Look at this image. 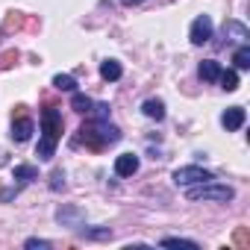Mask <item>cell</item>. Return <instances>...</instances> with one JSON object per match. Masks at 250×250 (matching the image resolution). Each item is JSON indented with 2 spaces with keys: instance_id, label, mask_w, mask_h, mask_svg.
<instances>
[{
  "instance_id": "4fadbf2b",
  "label": "cell",
  "mask_w": 250,
  "mask_h": 250,
  "mask_svg": "<svg viewBox=\"0 0 250 250\" xmlns=\"http://www.w3.org/2000/svg\"><path fill=\"white\" fill-rule=\"evenodd\" d=\"M36 177H39L36 165H15V171H12V180H18V183H33Z\"/></svg>"
},
{
  "instance_id": "2e32d148",
  "label": "cell",
  "mask_w": 250,
  "mask_h": 250,
  "mask_svg": "<svg viewBox=\"0 0 250 250\" xmlns=\"http://www.w3.org/2000/svg\"><path fill=\"white\" fill-rule=\"evenodd\" d=\"M91 103H94V100L85 97V94H74V97H71V109L80 112V115H88V112H91Z\"/></svg>"
},
{
  "instance_id": "ac0fdd59",
  "label": "cell",
  "mask_w": 250,
  "mask_h": 250,
  "mask_svg": "<svg viewBox=\"0 0 250 250\" xmlns=\"http://www.w3.org/2000/svg\"><path fill=\"white\" fill-rule=\"evenodd\" d=\"M53 85H56L59 91H74V88H77V80H74L71 74H56V77H53Z\"/></svg>"
},
{
  "instance_id": "4316f807",
  "label": "cell",
  "mask_w": 250,
  "mask_h": 250,
  "mask_svg": "<svg viewBox=\"0 0 250 250\" xmlns=\"http://www.w3.org/2000/svg\"><path fill=\"white\" fill-rule=\"evenodd\" d=\"M124 6H139V3H145V0H121Z\"/></svg>"
},
{
  "instance_id": "484cf974",
  "label": "cell",
  "mask_w": 250,
  "mask_h": 250,
  "mask_svg": "<svg viewBox=\"0 0 250 250\" xmlns=\"http://www.w3.org/2000/svg\"><path fill=\"white\" fill-rule=\"evenodd\" d=\"M247 241H250L247 238V229H238L235 232V247H247Z\"/></svg>"
},
{
  "instance_id": "83f0119b",
  "label": "cell",
  "mask_w": 250,
  "mask_h": 250,
  "mask_svg": "<svg viewBox=\"0 0 250 250\" xmlns=\"http://www.w3.org/2000/svg\"><path fill=\"white\" fill-rule=\"evenodd\" d=\"M0 36H3V33H0Z\"/></svg>"
},
{
  "instance_id": "3957f363",
  "label": "cell",
  "mask_w": 250,
  "mask_h": 250,
  "mask_svg": "<svg viewBox=\"0 0 250 250\" xmlns=\"http://www.w3.org/2000/svg\"><path fill=\"white\" fill-rule=\"evenodd\" d=\"M186 197H188V200H215V203H227V200H232V188H229V186H218L215 180H209V183L188 186V188H186Z\"/></svg>"
},
{
  "instance_id": "ba28073f",
  "label": "cell",
  "mask_w": 250,
  "mask_h": 250,
  "mask_svg": "<svg viewBox=\"0 0 250 250\" xmlns=\"http://www.w3.org/2000/svg\"><path fill=\"white\" fill-rule=\"evenodd\" d=\"M221 124L232 133V130H241V124H244V109L241 106H229L224 115H221Z\"/></svg>"
},
{
  "instance_id": "44dd1931",
  "label": "cell",
  "mask_w": 250,
  "mask_h": 250,
  "mask_svg": "<svg viewBox=\"0 0 250 250\" xmlns=\"http://www.w3.org/2000/svg\"><path fill=\"white\" fill-rule=\"evenodd\" d=\"M24 21H27V18H24L21 12H12V15L6 18V30H21V27H24Z\"/></svg>"
},
{
  "instance_id": "cb8c5ba5",
  "label": "cell",
  "mask_w": 250,
  "mask_h": 250,
  "mask_svg": "<svg viewBox=\"0 0 250 250\" xmlns=\"http://www.w3.org/2000/svg\"><path fill=\"white\" fill-rule=\"evenodd\" d=\"M83 235H88V238H112V229L109 227H103V229H83Z\"/></svg>"
},
{
  "instance_id": "7402d4cb",
  "label": "cell",
  "mask_w": 250,
  "mask_h": 250,
  "mask_svg": "<svg viewBox=\"0 0 250 250\" xmlns=\"http://www.w3.org/2000/svg\"><path fill=\"white\" fill-rule=\"evenodd\" d=\"M65 188V174L62 171H53L50 174V191H62Z\"/></svg>"
},
{
  "instance_id": "7c38bea8",
  "label": "cell",
  "mask_w": 250,
  "mask_h": 250,
  "mask_svg": "<svg viewBox=\"0 0 250 250\" xmlns=\"http://www.w3.org/2000/svg\"><path fill=\"white\" fill-rule=\"evenodd\" d=\"M218 74H221V65H218L215 59H203V62H200V80H203V83H215Z\"/></svg>"
},
{
  "instance_id": "7a4b0ae2",
  "label": "cell",
  "mask_w": 250,
  "mask_h": 250,
  "mask_svg": "<svg viewBox=\"0 0 250 250\" xmlns=\"http://www.w3.org/2000/svg\"><path fill=\"white\" fill-rule=\"evenodd\" d=\"M80 142H85V147H91V150H103V147L121 142V130L109 121H94L91 118L80 127Z\"/></svg>"
},
{
  "instance_id": "30bf717a",
  "label": "cell",
  "mask_w": 250,
  "mask_h": 250,
  "mask_svg": "<svg viewBox=\"0 0 250 250\" xmlns=\"http://www.w3.org/2000/svg\"><path fill=\"white\" fill-rule=\"evenodd\" d=\"M142 112H145L150 121H162V118H165V103H162V100H156V97H150V100H145V103H142Z\"/></svg>"
},
{
  "instance_id": "6da1fadb",
  "label": "cell",
  "mask_w": 250,
  "mask_h": 250,
  "mask_svg": "<svg viewBox=\"0 0 250 250\" xmlns=\"http://www.w3.org/2000/svg\"><path fill=\"white\" fill-rule=\"evenodd\" d=\"M62 139V112H56L53 106H47L42 112V142L36 147V156L42 162H50L56 153V142Z\"/></svg>"
},
{
  "instance_id": "9c48e42d",
  "label": "cell",
  "mask_w": 250,
  "mask_h": 250,
  "mask_svg": "<svg viewBox=\"0 0 250 250\" xmlns=\"http://www.w3.org/2000/svg\"><path fill=\"white\" fill-rule=\"evenodd\" d=\"M224 39L238 42V44H247L250 33H247V27H244V24H238V21H227V24H224Z\"/></svg>"
},
{
  "instance_id": "8fae6325",
  "label": "cell",
  "mask_w": 250,
  "mask_h": 250,
  "mask_svg": "<svg viewBox=\"0 0 250 250\" xmlns=\"http://www.w3.org/2000/svg\"><path fill=\"white\" fill-rule=\"evenodd\" d=\"M121 74H124V68H121V62H115V59H106V62L100 65V77H103L106 83L121 80Z\"/></svg>"
},
{
  "instance_id": "5bb4252c",
  "label": "cell",
  "mask_w": 250,
  "mask_h": 250,
  "mask_svg": "<svg viewBox=\"0 0 250 250\" xmlns=\"http://www.w3.org/2000/svg\"><path fill=\"white\" fill-rule=\"evenodd\" d=\"M56 218H59V224H62V227H65V224H71V227H80V224H83V212H80V209H74V206H71V209H59V212H56Z\"/></svg>"
},
{
  "instance_id": "277c9868",
  "label": "cell",
  "mask_w": 250,
  "mask_h": 250,
  "mask_svg": "<svg viewBox=\"0 0 250 250\" xmlns=\"http://www.w3.org/2000/svg\"><path fill=\"white\" fill-rule=\"evenodd\" d=\"M209 180H215V174L200 168V165H186V168L174 171V183L177 186H197V183H209Z\"/></svg>"
},
{
  "instance_id": "e0dca14e",
  "label": "cell",
  "mask_w": 250,
  "mask_h": 250,
  "mask_svg": "<svg viewBox=\"0 0 250 250\" xmlns=\"http://www.w3.org/2000/svg\"><path fill=\"white\" fill-rule=\"evenodd\" d=\"M218 83H221V88L235 91V88H238V74H235V71H221V74H218Z\"/></svg>"
},
{
  "instance_id": "52a82bcc",
  "label": "cell",
  "mask_w": 250,
  "mask_h": 250,
  "mask_svg": "<svg viewBox=\"0 0 250 250\" xmlns=\"http://www.w3.org/2000/svg\"><path fill=\"white\" fill-rule=\"evenodd\" d=\"M33 130H36L33 121L24 118V115H18V118L12 121V139H15V142H27V139L33 136Z\"/></svg>"
},
{
  "instance_id": "ffe728a7",
  "label": "cell",
  "mask_w": 250,
  "mask_h": 250,
  "mask_svg": "<svg viewBox=\"0 0 250 250\" xmlns=\"http://www.w3.org/2000/svg\"><path fill=\"white\" fill-rule=\"evenodd\" d=\"M162 244L165 247H188V250H197V241H188V238H165Z\"/></svg>"
},
{
  "instance_id": "8992f818",
  "label": "cell",
  "mask_w": 250,
  "mask_h": 250,
  "mask_svg": "<svg viewBox=\"0 0 250 250\" xmlns=\"http://www.w3.org/2000/svg\"><path fill=\"white\" fill-rule=\"evenodd\" d=\"M139 171V156L136 153H121L115 159V174L118 177H133Z\"/></svg>"
},
{
  "instance_id": "d6986e66",
  "label": "cell",
  "mask_w": 250,
  "mask_h": 250,
  "mask_svg": "<svg viewBox=\"0 0 250 250\" xmlns=\"http://www.w3.org/2000/svg\"><path fill=\"white\" fill-rule=\"evenodd\" d=\"M94 121H109V103H91V112H88Z\"/></svg>"
},
{
  "instance_id": "d4e9b609",
  "label": "cell",
  "mask_w": 250,
  "mask_h": 250,
  "mask_svg": "<svg viewBox=\"0 0 250 250\" xmlns=\"http://www.w3.org/2000/svg\"><path fill=\"white\" fill-rule=\"evenodd\" d=\"M50 247V241H44V238H27V250H47Z\"/></svg>"
},
{
  "instance_id": "5b68a950",
  "label": "cell",
  "mask_w": 250,
  "mask_h": 250,
  "mask_svg": "<svg viewBox=\"0 0 250 250\" xmlns=\"http://www.w3.org/2000/svg\"><path fill=\"white\" fill-rule=\"evenodd\" d=\"M188 39H191V44H206V42L212 39V18H209V15H200V18H194Z\"/></svg>"
},
{
  "instance_id": "603a6c76",
  "label": "cell",
  "mask_w": 250,
  "mask_h": 250,
  "mask_svg": "<svg viewBox=\"0 0 250 250\" xmlns=\"http://www.w3.org/2000/svg\"><path fill=\"white\" fill-rule=\"evenodd\" d=\"M18 62V50H6L3 56H0V68H12Z\"/></svg>"
},
{
  "instance_id": "9a60e30c",
  "label": "cell",
  "mask_w": 250,
  "mask_h": 250,
  "mask_svg": "<svg viewBox=\"0 0 250 250\" xmlns=\"http://www.w3.org/2000/svg\"><path fill=\"white\" fill-rule=\"evenodd\" d=\"M232 62H235V68H238V71H247V68H250V44H241V47L235 50Z\"/></svg>"
}]
</instances>
